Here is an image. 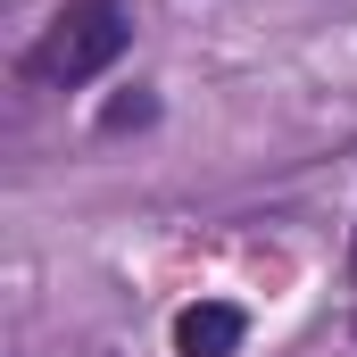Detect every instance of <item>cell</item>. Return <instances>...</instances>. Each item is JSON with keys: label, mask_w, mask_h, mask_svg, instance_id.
Listing matches in <instances>:
<instances>
[{"label": "cell", "mask_w": 357, "mask_h": 357, "mask_svg": "<svg viewBox=\"0 0 357 357\" xmlns=\"http://www.w3.org/2000/svg\"><path fill=\"white\" fill-rule=\"evenodd\" d=\"M133 42V25H125V8L116 0H75V8H59L50 17V33L25 50V75L33 84H91L100 67H116V50Z\"/></svg>", "instance_id": "obj_1"}, {"label": "cell", "mask_w": 357, "mask_h": 357, "mask_svg": "<svg viewBox=\"0 0 357 357\" xmlns=\"http://www.w3.org/2000/svg\"><path fill=\"white\" fill-rule=\"evenodd\" d=\"M241 333H250V316L233 299H199V307L175 316V357H233Z\"/></svg>", "instance_id": "obj_2"}, {"label": "cell", "mask_w": 357, "mask_h": 357, "mask_svg": "<svg viewBox=\"0 0 357 357\" xmlns=\"http://www.w3.org/2000/svg\"><path fill=\"white\" fill-rule=\"evenodd\" d=\"M100 125H108V133H125V125H150V100H142V91H133V100H116V108H108V116H100Z\"/></svg>", "instance_id": "obj_3"}, {"label": "cell", "mask_w": 357, "mask_h": 357, "mask_svg": "<svg viewBox=\"0 0 357 357\" xmlns=\"http://www.w3.org/2000/svg\"><path fill=\"white\" fill-rule=\"evenodd\" d=\"M349 266H357V241H349Z\"/></svg>", "instance_id": "obj_4"}]
</instances>
